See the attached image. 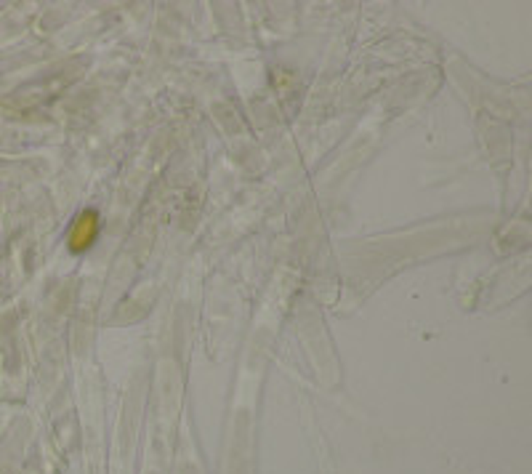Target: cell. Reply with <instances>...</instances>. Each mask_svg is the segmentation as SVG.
Segmentation results:
<instances>
[{
    "label": "cell",
    "instance_id": "6da1fadb",
    "mask_svg": "<svg viewBox=\"0 0 532 474\" xmlns=\"http://www.w3.org/2000/svg\"><path fill=\"white\" fill-rule=\"evenodd\" d=\"M94 235H96V219H94V213H85L83 219L77 221V230H75L72 235V248L80 251L85 245H91Z\"/></svg>",
    "mask_w": 532,
    "mask_h": 474
}]
</instances>
